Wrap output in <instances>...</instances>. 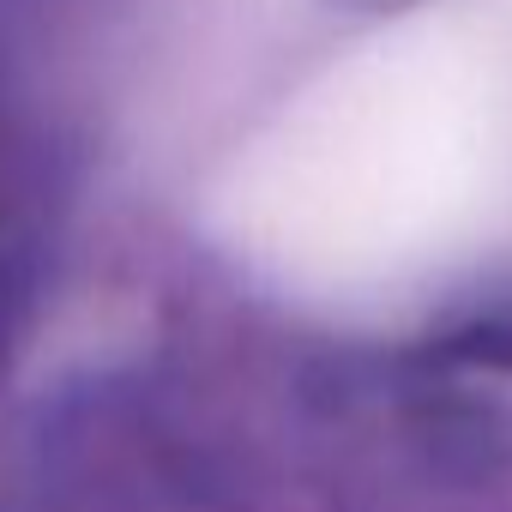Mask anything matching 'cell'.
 Here are the masks:
<instances>
[{
    "label": "cell",
    "instance_id": "cell-1",
    "mask_svg": "<svg viewBox=\"0 0 512 512\" xmlns=\"http://www.w3.org/2000/svg\"><path fill=\"white\" fill-rule=\"evenodd\" d=\"M512 181V13L446 0L338 61L241 163L235 235L308 290H392Z\"/></svg>",
    "mask_w": 512,
    "mask_h": 512
}]
</instances>
